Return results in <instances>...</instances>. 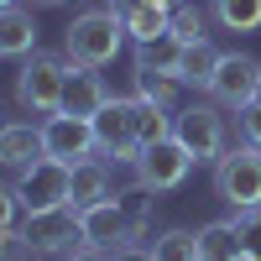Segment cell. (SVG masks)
<instances>
[{"label": "cell", "mask_w": 261, "mask_h": 261, "mask_svg": "<svg viewBox=\"0 0 261 261\" xmlns=\"http://www.w3.org/2000/svg\"><path fill=\"white\" fill-rule=\"evenodd\" d=\"M42 151L58 162H84V157H99V141H94V120L68 115V110H53L42 115Z\"/></svg>", "instance_id": "obj_8"}, {"label": "cell", "mask_w": 261, "mask_h": 261, "mask_svg": "<svg viewBox=\"0 0 261 261\" xmlns=\"http://www.w3.org/2000/svg\"><path fill=\"white\" fill-rule=\"evenodd\" d=\"M151 256L157 261H199V230H162Z\"/></svg>", "instance_id": "obj_23"}, {"label": "cell", "mask_w": 261, "mask_h": 261, "mask_svg": "<svg viewBox=\"0 0 261 261\" xmlns=\"http://www.w3.org/2000/svg\"><path fill=\"white\" fill-rule=\"evenodd\" d=\"M27 53H37V16L16 0L0 11V58H27Z\"/></svg>", "instance_id": "obj_14"}, {"label": "cell", "mask_w": 261, "mask_h": 261, "mask_svg": "<svg viewBox=\"0 0 261 261\" xmlns=\"http://www.w3.org/2000/svg\"><path fill=\"white\" fill-rule=\"evenodd\" d=\"M214 193L230 209H261V146L241 141L214 162Z\"/></svg>", "instance_id": "obj_6"}, {"label": "cell", "mask_w": 261, "mask_h": 261, "mask_svg": "<svg viewBox=\"0 0 261 261\" xmlns=\"http://www.w3.org/2000/svg\"><path fill=\"white\" fill-rule=\"evenodd\" d=\"M21 199H16V183H0V230H11L16 220H21Z\"/></svg>", "instance_id": "obj_29"}, {"label": "cell", "mask_w": 261, "mask_h": 261, "mask_svg": "<svg viewBox=\"0 0 261 261\" xmlns=\"http://www.w3.org/2000/svg\"><path fill=\"white\" fill-rule=\"evenodd\" d=\"M21 230H27V241L42 251V256H63V251H73L84 246V230H79V209L73 204H63V209H42V214H27L21 220Z\"/></svg>", "instance_id": "obj_10"}, {"label": "cell", "mask_w": 261, "mask_h": 261, "mask_svg": "<svg viewBox=\"0 0 261 261\" xmlns=\"http://www.w3.org/2000/svg\"><path fill=\"white\" fill-rule=\"evenodd\" d=\"M89 120H94V141H99V157L105 162H120V167L136 162V151H141V136H136V94H110Z\"/></svg>", "instance_id": "obj_4"}, {"label": "cell", "mask_w": 261, "mask_h": 261, "mask_svg": "<svg viewBox=\"0 0 261 261\" xmlns=\"http://www.w3.org/2000/svg\"><path fill=\"white\" fill-rule=\"evenodd\" d=\"M256 84H261V63L251 53H220V68L209 79V99L225 105V110H241V105L256 99Z\"/></svg>", "instance_id": "obj_9"}, {"label": "cell", "mask_w": 261, "mask_h": 261, "mask_svg": "<svg viewBox=\"0 0 261 261\" xmlns=\"http://www.w3.org/2000/svg\"><path fill=\"white\" fill-rule=\"evenodd\" d=\"M256 99H261V84H256Z\"/></svg>", "instance_id": "obj_34"}, {"label": "cell", "mask_w": 261, "mask_h": 261, "mask_svg": "<svg viewBox=\"0 0 261 261\" xmlns=\"http://www.w3.org/2000/svg\"><path fill=\"white\" fill-rule=\"evenodd\" d=\"M151 199H157V193H146L141 183L125 188V193H115V204L125 214V241H146V230H151Z\"/></svg>", "instance_id": "obj_20"}, {"label": "cell", "mask_w": 261, "mask_h": 261, "mask_svg": "<svg viewBox=\"0 0 261 261\" xmlns=\"http://www.w3.org/2000/svg\"><path fill=\"white\" fill-rule=\"evenodd\" d=\"M172 32H178L183 42H193V37H209V32H204V11L193 6V0H178V6H172Z\"/></svg>", "instance_id": "obj_27"}, {"label": "cell", "mask_w": 261, "mask_h": 261, "mask_svg": "<svg viewBox=\"0 0 261 261\" xmlns=\"http://www.w3.org/2000/svg\"><path fill=\"white\" fill-rule=\"evenodd\" d=\"M37 157H47V151H42V120L37 125L32 120H6V125H0V167L21 172Z\"/></svg>", "instance_id": "obj_13"}, {"label": "cell", "mask_w": 261, "mask_h": 261, "mask_svg": "<svg viewBox=\"0 0 261 261\" xmlns=\"http://www.w3.org/2000/svg\"><path fill=\"white\" fill-rule=\"evenodd\" d=\"M209 11L225 32H256L261 27V0H209Z\"/></svg>", "instance_id": "obj_21"}, {"label": "cell", "mask_w": 261, "mask_h": 261, "mask_svg": "<svg viewBox=\"0 0 261 261\" xmlns=\"http://www.w3.org/2000/svg\"><path fill=\"white\" fill-rule=\"evenodd\" d=\"M214 68H220V53H214V42H209V37H193V42H183V58H178V84L209 89Z\"/></svg>", "instance_id": "obj_19"}, {"label": "cell", "mask_w": 261, "mask_h": 261, "mask_svg": "<svg viewBox=\"0 0 261 261\" xmlns=\"http://www.w3.org/2000/svg\"><path fill=\"white\" fill-rule=\"evenodd\" d=\"M178 58H183V37L178 32H162L151 42H136V53H130L136 73H172V79H178Z\"/></svg>", "instance_id": "obj_16"}, {"label": "cell", "mask_w": 261, "mask_h": 261, "mask_svg": "<svg viewBox=\"0 0 261 261\" xmlns=\"http://www.w3.org/2000/svg\"><path fill=\"white\" fill-rule=\"evenodd\" d=\"M220 110L225 105L193 99V105H178V115H172V136L193 151V162H220L230 151V125H225Z\"/></svg>", "instance_id": "obj_3"}, {"label": "cell", "mask_w": 261, "mask_h": 261, "mask_svg": "<svg viewBox=\"0 0 261 261\" xmlns=\"http://www.w3.org/2000/svg\"><path fill=\"white\" fill-rule=\"evenodd\" d=\"M58 261H110V251H99V246H73V251H63Z\"/></svg>", "instance_id": "obj_31"}, {"label": "cell", "mask_w": 261, "mask_h": 261, "mask_svg": "<svg viewBox=\"0 0 261 261\" xmlns=\"http://www.w3.org/2000/svg\"><path fill=\"white\" fill-rule=\"evenodd\" d=\"M79 230H84V246H99V251H115L125 241V214L115 204V193L110 199H99L89 209H79Z\"/></svg>", "instance_id": "obj_12"}, {"label": "cell", "mask_w": 261, "mask_h": 261, "mask_svg": "<svg viewBox=\"0 0 261 261\" xmlns=\"http://www.w3.org/2000/svg\"><path fill=\"white\" fill-rule=\"evenodd\" d=\"M16 199L27 214H42V209H63L73 204V167L58 162V157H37L16 172Z\"/></svg>", "instance_id": "obj_5"}, {"label": "cell", "mask_w": 261, "mask_h": 261, "mask_svg": "<svg viewBox=\"0 0 261 261\" xmlns=\"http://www.w3.org/2000/svg\"><path fill=\"white\" fill-rule=\"evenodd\" d=\"M105 99H110V84H105V73L89 68V63H73V68H68V84H63V110L89 120Z\"/></svg>", "instance_id": "obj_11"}, {"label": "cell", "mask_w": 261, "mask_h": 261, "mask_svg": "<svg viewBox=\"0 0 261 261\" xmlns=\"http://www.w3.org/2000/svg\"><path fill=\"white\" fill-rule=\"evenodd\" d=\"M136 136H141V146L172 136V110H162V105H151V99L136 94Z\"/></svg>", "instance_id": "obj_22"}, {"label": "cell", "mask_w": 261, "mask_h": 261, "mask_svg": "<svg viewBox=\"0 0 261 261\" xmlns=\"http://www.w3.org/2000/svg\"><path fill=\"white\" fill-rule=\"evenodd\" d=\"M110 167L115 162H105V157L73 162V209H89L99 199H110Z\"/></svg>", "instance_id": "obj_17"}, {"label": "cell", "mask_w": 261, "mask_h": 261, "mask_svg": "<svg viewBox=\"0 0 261 261\" xmlns=\"http://www.w3.org/2000/svg\"><path fill=\"white\" fill-rule=\"evenodd\" d=\"M6 6H16V0H0V11H6Z\"/></svg>", "instance_id": "obj_33"}, {"label": "cell", "mask_w": 261, "mask_h": 261, "mask_svg": "<svg viewBox=\"0 0 261 261\" xmlns=\"http://www.w3.org/2000/svg\"><path fill=\"white\" fill-rule=\"evenodd\" d=\"M235 125H241V141H251V146H261V99H251V105H241V110H235Z\"/></svg>", "instance_id": "obj_28"}, {"label": "cell", "mask_w": 261, "mask_h": 261, "mask_svg": "<svg viewBox=\"0 0 261 261\" xmlns=\"http://www.w3.org/2000/svg\"><path fill=\"white\" fill-rule=\"evenodd\" d=\"M68 68L73 58L68 53H27L16 68V105L27 115H53L63 110V84H68Z\"/></svg>", "instance_id": "obj_2"}, {"label": "cell", "mask_w": 261, "mask_h": 261, "mask_svg": "<svg viewBox=\"0 0 261 261\" xmlns=\"http://www.w3.org/2000/svg\"><path fill=\"white\" fill-rule=\"evenodd\" d=\"M63 53L73 63H89V68H110V63L125 53V21L115 6H89L68 21L63 32Z\"/></svg>", "instance_id": "obj_1"}, {"label": "cell", "mask_w": 261, "mask_h": 261, "mask_svg": "<svg viewBox=\"0 0 261 261\" xmlns=\"http://www.w3.org/2000/svg\"><path fill=\"white\" fill-rule=\"evenodd\" d=\"M199 261H246L235 220H209V225H199Z\"/></svg>", "instance_id": "obj_18"}, {"label": "cell", "mask_w": 261, "mask_h": 261, "mask_svg": "<svg viewBox=\"0 0 261 261\" xmlns=\"http://www.w3.org/2000/svg\"><path fill=\"white\" fill-rule=\"evenodd\" d=\"M0 125H6V115H0Z\"/></svg>", "instance_id": "obj_35"}, {"label": "cell", "mask_w": 261, "mask_h": 261, "mask_svg": "<svg viewBox=\"0 0 261 261\" xmlns=\"http://www.w3.org/2000/svg\"><path fill=\"white\" fill-rule=\"evenodd\" d=\"M110 261H157V256H151V246H141V241H120L110 251Z\"/></svg>", "instance_id": "obj_30"}, {"label": "cell", "mask_w": 261, "mask_h": 261, "mask_svg": "<svg viewBox=\"0 0 261 261\" xmlns=\"http://www.w3.org/2000/svg\"><path fill=\"white\" fill-rule=\"evenodd\" d=\"M193 172V151L178 141V136H162L136 151V162H130V178H136L146 193H172L183 178Z\"/></svg>", "instance_id": "obj_7"}, {"label": "cell", "mask_w": 261, "mask_h": 261, "mask_svg": "<svg viewBox=\"0 0 261 261\" xmlns=\"http://www.w3.org/2000/svg\"><path fill=\"white\" fill-rule=\"evenodd\" d=\"M115 11H120V21H125V37H130V42H151V37L172 32V11L151 6V0H115Z\"/></svg>", "instance_id": "obj_15"}, {"label": "cell", "mask_w": 261, "mask_h": 261, "mask_svg": "<svg viewBox=\"0 0 261 261\" xmlns=\"http://www.w3.org/2000/svg\"><path fill=\"white\" fill-rule=\"evenodd\" d=\"M178 89L183 84L172 73H136V94L151 99V105H162V110H172V115H178Z\"/></svg>", "instance_id": "obj_24"}, {"label": "cell", "mask_w": 261, "mask_h": 261, "mask_svg": "<svg viewBox=\"0 0 261 261\" xmlns=\"http://www.w3.org/2000/svg\"><path fill=\"white\" fill-rule=\"evenodd\" d=\"M37 6H63V0H37Z\"/></svg>", "instance_id": "obj_32"}, {"label": "cell", "mask_w": 261, "mask_h": 261, "mask_svg": "<svg viewBox=\"0 0 261 261\" xmlns=\"http://www.w3.org/2000/svg\"><path fill=\"white\" fill-rule=\"evenodd\" d=\"M0 261H42V251L27 241L21 225H11V230H0Z\"/></svg>", "instance_id": "obj_26"}, {"label": "cell", "mask_w": 261, "mask_h": 261, "mask_svg": "<svg viewBox=\"0 0 261 261\" xmlns=\"http://www.w3.org/2000/svg\"><path fill=\"white\" fill-rule=\"evenodd\" d=\"M230 220H235V230H241V251H246V261H261V209H235Z\"/></svg>", "instance_id": "obj_25"}]
</instances>
